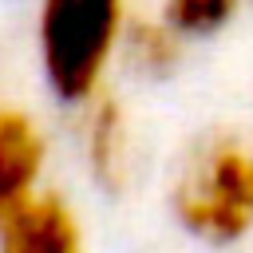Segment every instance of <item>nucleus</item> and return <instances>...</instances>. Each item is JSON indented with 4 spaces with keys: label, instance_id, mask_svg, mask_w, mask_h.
<instances>
[{
    "label": "nucleus",
    "instance_id": "nucleus-1",
    "mask_svg": "<svg viewBox=\"0 0 253 253\" xmlns=\"http://www.w3.org/2000/svg\"><path fill=\"white\" fill-rule=\"evenodd\" d=\"M123 0H40V59L63 103H91L123 43Z\"/></svg>",
    "mask_w": 253,
    "mask_h": 253
},
{
    "label": "nucleus",
    "instance_id": "nucleus-2",
    "mask_svg": "<svg viewBox=\"0 0 253 253\" xmlns=\"http://www.w3.org/2000/svg\"><path fill=\"white\" fill-rule=\"evenodd\" d=\"M178 221L206 241H233L253 225V158L233 142L202 146L174 186Z\"/></svg>",
    "mask_w": 253,
    "mask_h": 253
},
{
    "label": "nucleus",
    "instance_id": "nucleus-3",
    "mask_svg": "<svg viewBox=\"0 0 253 253\" xmlns=\"http://www.w3.org/2000/svg\"><path fill=\"white\" fill-rule=\"evenodd\" d=\"M43 170V138L36 123L0 103V225L36 198V182Z\"/></svg>",
    "mask_w": 253,
    "mask_h": 253
},
{
    "label": "nucleus",
    "instance_id": "nucleus-4",
    "mask_svg": "<svg viewBox=\"0 0 253 253\" xmlns=\"http://www.w3.org/2000/svg\"><path fill=\"white\" fill-rule=\"evenodd\" d=\"M0 253H79L75 213L55 194H36L0 225Z\"/></svg>",
    "mask_w": 253,
    "mask_h": 253
},
{
    "label": "nucleus",
    "instance_id": "nucleus-5",
    "mask_svg": "<svg viewBox=\"0 0 253 253\" xmlns=\"http://www.w3.org/2000/svg\"><path fill=\"white\" fill-rule=\"evenodd\" d=\"M83 142H87V166H91V174L107 190H119L123 178H126V126H123V111H119L115 99L95 95L87 103Z\"/></svg>",
    "mask_w": 253,
    "mask_h": 253
},
{
    "label": "nucleus",
    "instance_id": "nucleus-6",
    "mask_svg": "<svg viewBox=\"0 0 253 253\" xmlns=\"http://www.w3.org/2000/svg\"><path fill=\"white\" fill-rule=\"evenodd\" d=\"M178 32L170 24H150V20H134L123 32V59L146 75V79H162L174 71L178 63Z\"/></svg>",
    "mask_w": 253,
    "mask_h": 253
},
{
    "label": "nucleus",
    "instance_id": "nucleus-7",
    "mask_svg": "<svg viewBox=\"0 0 253 253\" xmlns=\"http://www.w3.org/2000/svg\"><path fill=\"white\" fill-rule=\"evenodd\" d=\"M241 0H170L166 24L178 36H213L237 16Z\"/></svg>",
    "mask_w": 253,
    "mask_h": 253
}]
</instances>
